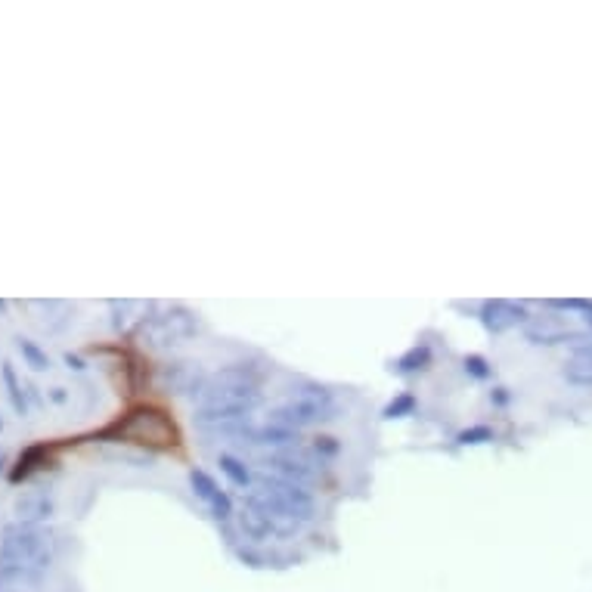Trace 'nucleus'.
<instances>
[{"label": "nucleus", "mask_w": 592, "mask_h": 592, "mask_svg": "<svg viewBox=\"0 0 592 592\" xmlns=\"http://www.w3.org/2000/svg\"><path fill=\"white\" fill-rule=\"evenodd\" d=\"M261 403V388L252 369L245 366H227L217 376H211L199 394L196 425L205 431H224L233 434L242 422H248V413Z\"/></svg>", "instance_id": "nucleus-1"}, {"label": "nucleus", "mask_w": 592, "mask_h": 592, "mask_svg": "<svg viewBox=\"0 0 592 592\" xmlns=\"http://www.w3.org/2000/svg\"><path fill=\"white\" fill-rule=\"evenodd\" d=\"M245 506L255 509L258 515H264L273 527L276 537H292L298 534V527L314 521L317 503L314 493L307 487L279 481V478H258L245 493Z\"/></svg>", "instance_id": "nucleus-2"}, {"label": "nucleus", "mask_w": 592, "mask_h": 592, "mask_svg": "<svg viewBox=\"0 0 592 592\" xmlns=\"http://www.w3.org/2000/svg\"><path fill=\"white\" fill-rule=\"evenodd\" d=\"M53 562V537L41 524H10L0 540V586L38 583Z\"/></svg>", "instance_id": "nucleus-3"}, {"label": "nucleus", "mask_w": 592, "mask_h": 592, "mask_svg": "<svg viewBox=\"0 0 592 592\" xmlns=\"http://www.w3.org/2000/svg\"><path fill=\"white\" fill-rule=\"evenodd\" d=\"M332 413H335V394L323 385H304L286 403H279L270 413V422L289 431H304L320 422H329Z\"/></svg>", "instance_id": "nucleus-4"}, {"label": "nucleus", "mask_w": 592, "mask_h": 592, "mask_svg": "<svg viewBox=\"0 0 592 592\" xmlns=\"http://www.w3.org/2000/svg\"><path fill=\"white\" fill-rule=\"evenodd\" d=\"M115 438L118 441H131V444H155V447H171L177 441L174 425L165 419V413L159 410H134L124 419L112 422L109 428H103L93 438Z\"/></svg>", "instance_id": "nucleus-5"}, {"label": "nucleus", "mask_w": 592, "mask_h": 592, "mask_svg": "<svg viewBox=\"0 0 592 592\" xmlns=\"http://www.w3.org/2000/svg\"><path fill=\"white\" fill-rule=\"evenodd\" d=\"M264 469L279 478V481H289L298 487H307L323 478L326 462L310 450V447H289V450H276L264 456Z\"/></svg>", "instance_id": "nucleus-6"}, {"label": "nucleus", "mask_w": 592, "mask_h": 592, "mask_svg": "<svg viewBox=\"0 0 592 592\" xmlns=\"http://www.w3.org/2000/svg\"><path fill=\"white\" fill-rule=\"evenodd\" d=\"M524 338L531 341V345H592V332L574 329L571 323H565L558 314H540L531 317L524 326Z\"/></svg>", "instance_id": "nucleus-7"}, {"label": "nucleus", "mask_w": 592, "mask_h": 592, "mask_svg": "<svg viewBox=\"0 0 592 592\" xmlns=\"http://www.w3.org/2000/svg\"><path fill=\"white\" fill-rule=\"evenodd\" d=\"M196 317H190L186 310H171L165 317H155L152 323H143V338L152 348H174L183 345L186 338L196 335Z\"/></svg>", "instance_id": "nucleus-8"}, {"label": "nucleus", "mask_w": 592, "mask_h": 592, "mask_svg": "<svg viewBox=\"0 0 592 592\" xmlns=\"http://www.w3.org/2000/svg\"><path fill=\"white\" fill-rule=\"evenodd\" d=\"M527 320H531V314H527V304H521V301L490 298V301L481 304V323L493 335L509 332L515 326H527Z\"/></svg>", "instance_id": "nucleus-9"}, {"label": "nucleus", "mask_w": 592, "mask_h": 592, "mask_svg": "<svg viewBox=\"0 0 592 592\" xmlns=\"http://www.w3.org/2000/svg\"><path fill=\"white\" fill-rule=\"evenodd\" d=\"M159 382L168 394H202L208 379L199 363H168L159 369Z\"/></svg>", "instance_id": "nucleus-10"}, {"label": "nucleus", "mask_w": 592, "mask_h": 592, "mask_svg": "<svg viewBox=\"0 0 592 592\" xmlns=\"http://www.w3.org/2000/svg\"><path fill=\"white\" fill-rule=\"evenodd\" d=\"M190 484H193V493L214 512L217 521L233 518V500L227 496V490L217 487V481H214L205 469H193V472H190Z\"/></svg>", "instance_id": "nucleus-11"}, {"label": "nucleus", "mask_w": 592, "mask_h": 592, "mask_svg": "<svg viewBox=\"0 0 592 592\" xmlns=\"http://www.w3.org/2000/svg\"><path fill=\"white\" fill-rule=\"evenodd\" d=\"M53 450H56L53 444H31V447H25V450L19 453L16 465L10 469V484H22V481H28V478H35L38 472L50 469V465L56 462Z\"/></svg>", "instance_id": "nucleus-12"}, {"label": "nucleus", "mask_w": 592, "mask_h": 592, "mask_svg": "<svg viewBox=\"0 0 592 592\" xmlns=\"http://www.w3.org/2000/svg\"><path fill=\"white\" fill-rule=\"evenodd\" d=\"M13 512H16L19 524H41L53 515V500L44 490H28L16 500Z\"/></svg>", "instance_id": "nucleus-13"}, {"label": "nucleus", "mask_w": 592, "mask_h": 592, "mask_svg": "<svg viewBox=\"0 0 592 592\" xmlns=\"http://www.w3.org/2000/svg\"><path fill=\"white\" fill-rule=\"evenodd\" d=\"M565 379L580 388L592 385V345H583L571 354V360L565 363Z\"/></svg>", "instance_id": "nucleus-14"}, {"label": "nucleus", "mask_w": 592, "mask_h": 592, "mask_svg": "<svg viewBox=\"0 0 592 592\" xmlns=\"http://www.w3.org/2000/svg\"><path fill=\"white\" fill-rule=\"evenodd\" d=\"M236 521H239V531L245 534V540H252V543H264V540L276 537L270 521L264 515H258L255 509H248V506H242V512L236 515Z\"/></svg>", "instance_id": "nucleus-15"}, {"label": "nucleus", "mask_w": 592, "mask_h": 592, "mask_svg": "<svg viewBox=\"0 0 592 592\" xmlns=\"http://www.w3.org/2000/svg\"><path fill=\"white\" fill-rule=\"evenodd\" d=\"M428 366H431V348L425 345V341H419V345H413L410 351H403L394 360L397 376H416V372H425Z\"/></svg>", "instance_id": "nucleus-16"}, {"label": "nucleus", "mask_w": 592, "mask_h": 592, "mask_svg": "<svg viewBox=\"0 0 592 592\" xmlns=\"http://www.w3.org/2000/svg\"><path fill=\"white\" fill-rule=\"evenodd\" d=\"M217 465H221V472L227 475V481H230L233 487L248 490V487L255 484L252 472H248V465H245L239 456H233V453H221V456H217Z\"/></svg>", "instance_id": "nucleus-17"}, {"label": "nucleus", "mask_w": 592, "mask_h": 592, "mask_svg": "<svg viewBox=\"0 0 592 592\" xmlns=\"http://www.w3.org/2000/svg\"><path fill=\"white\" fill-rule=\"evenodd\" d=\"M0 379H4V385H7V394H10L13 410H16L19 416H25V413H28V400H25V391H22V385H19V379H16V369H13L10 360L0 363Z\"/></svg>", "instance_id": "nucleus-18"}, {"label": "nucleus", "mask_w": 592, "mask_h": 592, "mask_svg": "<svg viewBox=\"0 0 592 592\" xmlns=\"http://www.w3.org/2000/svg\"><path fill=\"white\" fill-rule=\"evenodd\" d=\"M16 348H19L22 360H25L31 369H35V372L50 369V357H47V351L38 345V341H31V338H16Z\"/></svg>", "instance_id": "nucleus-19"}, {"label": "nucleus", "mask_w": 592, "mask_h": 592, "mask_svg": "<svg viewBox=\"0 0 592 592\" xmlns=\"http://www.w3.org/2000/svg\"><path fill=\"white\" fill-rule=\"evenodd\" d=\"M416 407H419L416 394H413V391H400V394L388 403V407L382 410V416H385V419H403V416H413Z\"/></svg>", "instance_id": "nucleus-20"}, {"label": "nucleus", "mask_w": 592, "mask_h": 592, "mask_svg": "<svg viewBox=\"0 0 592 592\" xmlns=\"http://www.w3.org/2000/svg\"><path fill=\"white\" fill-rule=\"evenodd\" d=\"M462 369H465V376L475 379V382H487V379L493 376L490 360L481 357V354H469V357H465V360H462Z\"/></svg>", "instance_id": "nucleus-21"}, {"label": "nucleus", "mask_w": 592, "mask_h": 592, "mask_svg": "<svg viewBox=\"0 0 592 592\" xmlns=\"http://www.w3.org/2000/svg\"><path fill=\"white\" fill-rule=\"evenodd\" d=\"M456 441L459 444H490V441H496V431L490 425H472V428L459 431Z\"/></svg>", "instance_id": "nucleus-22"}, {"label": "nucleus", "mask_w": 592, "mask_h": 592, "mask_svg": "<svg viewBox=\"0 0 592 592\" xmlns=\"http://www.w3.org/2000/svg\"><path fill=\"white\" fill-rule=\"evenodd\" d=\"M546 307H552V310H571V314L586 317L589 310H592V298H549Z\"/></svg>", "instance_id": "nucleus-23"}, {"label": "nucleus", "mask_w": 592, "mask_h": 592, "mask_svg": "<svg viewBox=\"0 0 592 592\" xmlns=\"http://www.w3.org/2000/svg\"><path fill=\"white\" fill-rule=\"evenodd\" d=\"M310 450H314V453L326 462V459H332V456L341 453V444H338L335 438H326V434H323V438H317L314 444H310Z\"/></svg>", "instance_id": "nucleus-24"}, {"label": "nucleus", "mask_w": 592, "mask_h": 592, "mask_svg": "<svg viewBox=\"0 0 592 592\" xmlns=\"http://www.w3.org/2000/svg\"><path fill=\"white\" fill-rule=\"evenodd\" d=\"M490 403H496V407H506V403H509V388H493L490 391Z\"/></svg>", "instance_id": "nucleus-25"}, {"label": "nucleus", "mask_w": 592, "mask_h": 592, "mask_svg": "<svg viewBox=\"0 0 592 592\" xmlns=\"http://www.w3.org/2000/svg\"><path fill=\"white\" fill-rule=\"evenodd\" d=\"M62 360H66V363H69V369H78V372L84 369V360H81L78 354H66V357H62Z\"/></svg>", "instance_id": "nucleus-26"}, {"label": "nucleus", "mask_w": 592, "mask_h": 592, "mask_svg": "<svg viewBox=\"0 0 592 592\" xmlns=\"http://www.w3.org/2000/svg\"><path fill=\"white\" fill-rule=\"evenodd\" d=\"M66 397H69L66 388H53V391H50V400H53V403H66Z\"/></svg>", "instance_id": "nucleus-27"}, {"label": "nucleus", "mask_w": 592, "mask_h": 592, "mask_svg": "<svg viewBox=\"0 0 592 592\" xmlns=\"http://www.w3.org/2000/svg\"><path fill=\"white\" fill-rule=\"evenodd\" d=\"M583 320H586V326H589V329H592V310H589V314H586V317H583Z\"/></svg>", "instance_id": "nucleus-28"}, {"label": "nucleus", "mask_w": 592, "mask_h": 592, "mask_svg": "<svg viewBox=\"0 0 592 592\" xmlns=\"http://www.w3.org/2000/svg\"><path fill=\"white\" fill-rule=\"evenodd\" d=\"M0 314H7V301H0Z\"/></svg>", "instance_id": "nucleus-29"}, {"label": "nucleus", "mask_w": 592, "mask_h": 592, "mask_svg": "<svg viewBox=\"0 0 592 592\" xmlns=\"http://www.w3.org/2000/svg\"><path fill=\"white\" fill-rule=\"evenodd\" d=\"M0 431H4V416H0Z\"/></svg>", "instance_id": "nucleus-30"}]
</instances>
